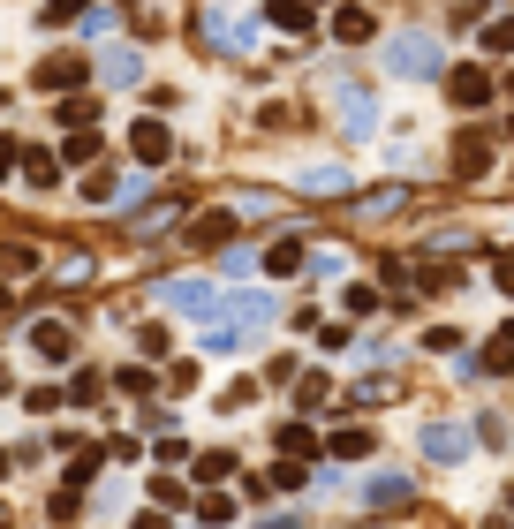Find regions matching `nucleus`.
Listing matches in <instances>:
<instances>
[{"label": "nucleus", "instance_id": "nucleus-1", "mask_svg": "<svg viewBox=\"0 0 514 529\" xmlns=\"http://www.w3.org/2000/svg\"><path fill=\"white\" fill-rule=\"evenodd\" d=\"M386 69L409 76V84H431V76L446 69V53H439L431 31H394V38H386Z\"/></svg>", "mask_w": 514, "mask_h": 529}, {"label": "nucleus", "instance_id": "nucleus-2", "mask_svg": "<svg viewBox=\"0 0 514 529\" xmlns=\"http://www.w3.org/2000/svg\"><path fill=\"white\" fill-rule=\"evenodd\" d=\"M159 303L189 310V318H212V310H220V288H212V280H197V273H174V280H159Z\"/></svg>", "mask_w": 514, "mask_h": 529}, {"label": "nucleus", "instance_id": "nucleus-3", "mask_svg": "<svg viewBox=\"0 0 514 529\" xmlns=\"http://www.w3.org/2000/svg\"><path fill=\"white\" fill-rule=\"evenodd\" d=\"M333 114H341L348 137H378V99L363 84H333Z\"/></svg>", "mask_w": 514, "mask_h": 529}, {"label": "nucleus", "instance_id": "nucleus-4", "mask_svg": "<svg viewBox=\"0 0 514 529\" xmlns=\"http://www.w3.org/2000/svg\"><path fill=\"white\" fill-rule=\"evenodd\" d=\"M99 84L137 91V84H144V53H137V46H106V53H99Z\"/></svg>", "mask_w": 514, "mask_h": 529}, {"label": "nucleus", "instance_id": "nucleus-5", "mask_svg": "<svg viewBox=\"0 0 514 529\" xmlns=\"http://www.w3.org/2000/svg\"><path fill=\"white\" fill-rule=\"evenodd\" d=\"M129 152H137L144 167H167L174 159V129L167 121H137V129H129Z\"/></svg>", "mask_w": 514, "mask_h": 529}, {"label": "nucleus", "instance_id": "nucleus-6", "mask_svg": "<svg viewBox=\"0 0 514 529\" xmlns=\"http://www.w3.org/2000/svg\"><path fill=\"white\" fill-rule=\"evenodd\" d=\"M469 446H477V431H462V424H424V454H431V461H462Z\"/></svg>", "mask_w": 514, "mask_h": 529}, {"label": "nucleus", "instance_id": "nucleus-7", "mask_svg": "<svg viewBox=\"0 0 514 529\" xmlns=\"http://www.w3.org/2000/svg\"><path fill=\"white\" fill-rule=\"evenodd\" d=\"M348 182H356L348 167H303V174H295V189H303V197H348Z\"/></svg>", "mask_w": 514, "mask_h": 529}, {"label": "nucleus", "instance_id": "nucleus-8", "mask_svg": "<svg viewBox=\"0 0 514 529\" xmlns=\"http://www.w3.org/2000/svg\"><path fill=\"white\" fill-rule=\"evenodd\" d=\"M189 242H197V250H220V242H235V212H197V220H189Z\"/></svg>", "mask_w": 514, "mask_h": 529}, {"label": "nucleus", "instance_id": "nucleus-9", "mask_svg": "<svg viewBox=\"0 0 514 529\" xmlns=\"http://www.w3.org/2000/svg\"><path fill=\"white\" fill-rule=\"evenodd\" d=\"M31 356L69 363V325H61V318H38V325H31Z\"/></svg>", "mask_w": 514, "mask_h": 529}, {"label": "nucleus", "instance_id": "nucleus-10", "mask_svg": "<svg viewBox=\"0 0 514 529\" xmlns=\"http://www.w3.org/2000/svg\"><path fill=\"white\" fill-rule=\"evenodd\" d=\"M409 492H416V484L401 477V469H378V477L363 484V499H371V507H409Z\"/></svg>", "mask_w": 514, "mask_h": 529}, {"label": "nucleus", "instance_id": "nucleus-11", "mask_svg": "<svg viewBox=\"0 0 514 529\" xmlns=\"http://www.w3.org/2000/svg\"><path fill=\"white\" fill-rule=\"evenodd\" d=\"M91 76V61H38V91H76Z\"/></svg>", "mask_w": 514, "mask_h": 529}, {"label": "nucleus", "instance_id": "nucleus-12", "mask_svg": "<svg viewBox=\"0 0 514 529\" xmlns=\"http://www.w3.org/2000/svg\"><path fill=\"white\" fill-rule=\"evenodd\" d=\"M446 91H454V106H484V99H492V76H484V69H454Z\"/></svg>", "mask_w": 514, "mask_h": 529}, {"label": "nucleus", "instance_id": "nucleus-13", "mask_svg": "<svg viewBox=\"0 0 514 529\" xmlns=\"http://www.w3.org/2000/svg\"><path fill=\"white\" fill-rule=\"evenodd\" d=\"M250 341H257V333H250V325H235V318L205 325V356H235V348H250Z\"/></svg>", "mask_w": 514, "mask_h": 529}, {"label": "nucleus", "instance_id": "nucleus-14", "mask_svg": "<svg viewBox=\"0 0 514 529\" xmlns=\"http://www.w3.org/2000/svg\"><path fill=\"white\" fill-rule=\"evenodd\" d=\"M265 23H273V31H288V38H303V31H310V0H273V8H265Z\"/></svg>", "mask_w": 514, "mask_h": 529}, {"label": "nucleus", "instance_id": "nucleus-15", "mask_svg": "<svg viewBox=\"0 0 514 529\" xmlns=\"http://www.w3.org/2000/svg\"><path fill=\"white\" fill-rule=\"evenodd\" d=\"M326 454H333V461H363V454H371V431H363V424L333 431V439H326Z\"/></svg>", "mask_w": 514, "mask_h": 529}, {"label": "nucleus", "instance_id": "nucleus-16", "mask_svg": "<svg viewBox=\"0 0 514 529\" xmlns=\"http://www.w3.org/2000/svg\"><path fill=\"white\" fill-rule=\"evenodd\" d=\"M16 167H23V182H31V189H53L61 159H53V152H16Z\"/></svg>", "mask_w": 514, "mask_h": 529}, {"label": "nucleus", "instance_id": "nucleus-17", "mask_svg": "<svg viewBox=\"0 0 514 529\" xmlns=\"http://www.w3.org/2000/svg\"><path fill=\"white\" fill-rule=\"evenodd\" d=\"M333 38H341V46H363V38H371V16H363V8H341V16H333Z\"/></svg>", "mask_w": 514, "mask_h": 529}, {"label": "nucleus", "instance_id": "nucleus-18", "mask_svg": "<svg viewBox=\"0 0 514 529\" xmlns=\"http://www.w3.org/2000/svg\"><path fill=\"white\" fill-rule=\"evenodd\" d=\"M257 265H265V273H303V242H273Z\"/></svg>", "mask_w": 514, "mask_h": 529}, {"label": "nucleus", "instance_id": "nucleus-19", "mask_svg": "<svg viewBox=\"0 0 514 529\" xmlns=\"http://www.w3.org/2000/svg\"><path fill=\"white\" fill-rule=\"evenodd\" d=\"M280 454H288V461H310V454H318L310 424H280Z\"/></svg>", "mask_w": 514, "mask_h": 529}, {"label": "nucleus", "instance_id": "nucleus-20", "mask_svg": "<svg viewBox=\"0 0 514 529\" xmlns=\"http://www.w3.org/2000/svg\"><path fill=\"white\" fill-rule=\"evenodd\" d=\"M197 522H205V529H227V522H235V499L205 492V499H197Z\"/></svg>", "mask_w": 514, "mask_h": 529}, {"label": "nucleus", "instance_id": "nucleus-21", "mask_svg": "<svg viewBox=\"0 0 514 529\" xmlns=\"http://www.w3.org/2000/svg\"><path fill=\"white\" fill-rule=\"evenodd\" d=\"M250 492H303V469H295V461H273V477L250 484Z\"/></svg>", "mask_w": 514, "mask_h": 529}, {"label": "nucleus", "instance_id": "nucleus-22", "mask_svg": "<svg viewBox=\"0 0 514 529\" xmlns=\"http://www.w3.org/2000/svg\"><path fill=\"white\" fill-rule=\"evenodd\" d=\"M220 477H235V454H227V446L220 454H197V484H220Z\"/></svg>", "mask_w": 514, "mask_h": 529}, {"label": "nucleus", "instance_id": "nucleus-23", "mask_svg": "<svg viewBox=\"0 0 514 529\" xmlns=\"http://www.w3.org/2000/svg\"><path fill=\"white\" fill-rule=\"evenodd\" d=\"M220 273H257V250H250V242H227V250H220Z\"/></svg>", "mask_w": 514, "mask_h": 529}, {"label": "nucleus", "instance_id": "nucleus-24", "mask_svg": "<svg viewBox=\"0 0 514 529\" xmlns=\"http://www.w3.org/2000/svg\"><path fill=\"white\" fill-rule=\"evenodd\" d=\"M0 273H38V250H23V242H0Z\"/></svg>", "mask_w": 514, "mask_h": 529}, {"label": "nucleus", "instance_id": "nucleus-25", "mask_svg": "<svg viewBox=\"0 0 514 529\" xmlns=\"http://www.w3.org/2000/svg\"><path fill=\"white\" fill-rule=\"evenodd\" d=\"M484 159H492V144H484V137H462V152H454V167H462V174H484Z\"/></svg>", "mask_w": 514, "mask_h": 529}, {"label": "nucleus", "instance_id": "nucleus-26", "mask_svg": "<svg viewBox=\"0 0 514 529\" xmlns=\"http://www.w3.org/2000/svg\"><path fill=\"white\" fill-rule=\"evenodd\" d=\"M61 159H69V167H84V159H99V137H91V129H76V137H69V152H61Z\"/></svg>", "mask_w": 514, "mask_h": 529}, {"label": "nucleus", "instance_id": "nucleus-27", "mask_svg": "<svg viewBox=\"0 0 514 529\" xmlns=\"http://www.w3.org/2000/svg\"><path fill=\"white\" fill-rule=\"evenodd\" d=\"M484 53H514V16H499L492 31H484Z\"/></svg>", "mask_w": 514, "mask_h": 529}, {"label": "nucleus", "instance_id": "nucleus-28", "mask_svg": "<svg viewBox=\"0 0 514 529\" xmlns=\"http://www.w3.org/2000/svg\"><path fill=\"white\" fill-rule=\"evenodd\" d=\"M424 348H431V356H454V348H462V333H454V325H431Z\"/></svg>", "mask_w": 514, "mask_h": 529}, {"label": "nucleus", "instance_id": "nucleus-29", "mask_svg": "<svg viewBox=\"0 0 514 529\" xmlns=\"http://www.w3.org/2000/svg\"><path fill=\"white\" fill-rule=\"evenodd\" d=\"M76 23H84L91 38H106V31H114V8H76Z\"/></svg>", "mask_w": 514, "mask_h": 529}, {"label": "nucleus", "instance_id": "nucleus-30", "mask_svg": "<svg viewBox=\"0 0 514 529\" xmlns=\"http://www.w3.org/2000/svg\"><path fill=\"white\" fill-rule=\"evenodd\" d=\"M91 477H99V454H76V461H69V492H84Z\"/></svg>", "mask_w": 514, "mask_h": 529}, {"label": "nucleus", "instance_id": "nucleus-31", "mask_svg": "<svg viewBox=\"0 0 514 529\" xmlns=\"http://www.w3.org/2000/svg\"><path fill=\"white\" fill-rule=\"evenodd\" d=\"M152 499H159V507H182V499H189V484H174V477H152Z\"/></svg>", "mask_w": 514, "mask_h": 529}, {"label": "nucleus", "instance_id": "nucleus-32", "mask_svg": "<svg viewBox=\"0 0 514 529\" xmlns=\"http://www.w3.org/2000/svg\"><path fill=\"white\" fill-rule=\"evenodd\" d=\"M61 121H76V129H84V121H91V99H76V91H61Z\"/></svg>", "mask_w": 514, "mask_h": 529}, {"label": "nucleus", "instance_id": "nucleus-33", "mask_svg": "<svg viewBox=\"0 0 514 529\" xmlns=\"http://www.w3.org/2000/svg\"><path fill=\"white\" fill-rule=\"evenodd\" d=\"M76 8L84 0H46V23H76Z\"/></svg>", "mask_w": 514, "mask_h": 529}, {"label": "nucleus", "instance_id": "nucleus-34", "mask_svg": "<svg viewBox=\"0 0 514 529\" xmlns=\"http://www.w3.org/2000/svg\"><path fill=\"white\" fill-rule=\"evenodd\" d=\"M492 280H499V295H514V257H499V265H492Z\"/></svg>", "mask_w": 514, "mask_h": 529}, {"label": "nucleus", "instance_id": "nucleus-35", "mask_svg": "<svg viewBox=\"0 0 514 529\" xmlns=\"http://www.w3.org/2000/svg\"><path fill=\"white\" fill-rule=\"evenodd\" d=\"M8 174H16V144L0 137V182H8Z\"/></svg>", "mask_w": 514, "mask_h": 529}, {"label": "nucleus", "instance_id": "nucleus-36", "mask_svg": "<svg viewBox=\"0 0 514 529\" xmlns=\"http://www.w3.org/2000/svg\"><path fill=\"white\" fill-rule=\"evenodd\" d=\"M257 529H295V522H288V514H273V522H257Z\"/></svg>", "mask_w": 514, "mask_h": 529}, {"label": "nucleus", "instance_id": "nucleus-37", "mask_svg": "<svg viewBox=\"0 0 514 529\" xmlns=\"http://www.w3.org/2000/svg\"><path fill=\"white\" fill-rule=\"evenodd\" d=\"M137 529H167V522H159V514H137Z\"/></svg>", "mask_w": 514, "mask_h": 529}, {"label": "nucleus", "instance_id": "nucleus-38", "mask_svg": "<svg viewBox=\"0 0 514 529\" xmlns=\"http://www.w3.org/2000/svg\"><path fill=\"white\" fill-rule=\"evenodd\" d=\"M507 522H514V484H507Z\"/></svg>", "mask_w": 514, "mask_h": 529}, {"label": "nucleus", "instance_id": "nucleus-39", "mask_svg": "<svg viewBox=\"0 0 514 529\" xmlns=\"http://www.w3.org/2000/svg\"><path fill=\"white\" fill-rule=\"evenodd\" d=\"M499 333H507V341H514V325H499Z\"/></svg>", "mask_w": 514, "mask_h": 529}, {"label": "nucleus", "instance_id": "nucleus-40", "mask_svg": "<svg viewBox=\"0 0 514 529\" xmlns=\"http://www.w3.org/2000/svg\"><path fill=\"white\" fill-rule=\"evenodd\" d=\"M0 106H8V91H0Z\"/></svg>", "mask_w": 514, "mask_h": 529}, {"label": "nucleus", "instance_id": "nucleus-41", "mask_svg": "<svg viewBox=\"0 0 514 529\" xmlns=\"http://www.w3.org/2000/svg\"><path fill=\"white\" fill-rule=\"evenodd\" d=\"M0 303H8V295H0Z\"/></svg>", "mask_w": 514, "mask_h": 529}]
</instances>
